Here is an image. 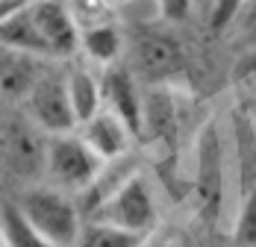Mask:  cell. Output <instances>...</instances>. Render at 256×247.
Returning <instances> with one entry per match:
<instances>
[{
	"label": "cell",
	"mask_w": 256,
	"mask_h": 247,
	"mask_svg": "<svg viewBox=\"0 0 256 247\" xmlns=\"http://www.w3.org/2000/svg\"><path fill=\"white\" fill-rule=\"evenodd\" d=\"M65 88H68V103H71L77 126L103 109L100 76L92 71V65H82V62L68 65L65 68Z\"/></svg>",
	"instance_id": "12"
},
{
	"label": "cell",
	"mask_w": 256,
	"mask_h": 247,
	"mask_svg": "<svg viewBox=\"0 0 256 247\" xmlns=\"http://www.w3.org/2000/svg\"><path fill=\"white\" fill-rule=\"evenodd\" d=\"M180 126V109L174 94L165 86H154L150 92L142 94V130L138 138H150V142H174Z\"/></svg>",
	"instance_id": "11"
},
{
	"label": "cell",
	"mask_w": 256,
	"mask_h": 247,
	"mask_svg": "<svg viewBox=\"0 0 256 247\" xmlns=\"http://www.w3.org/2000/svg\"><path fill=\"white\" fill-rule=\"evenodd\" d=\"M224 138L218 124H206L198 138V165H194V194L198 206L209 221H218L224 212Z\"/></svg>",
	"instance_id": "7"
},
{
	"label": "cell",
	"mask_w": 256,
	"mask_h": 247,
	"mask_svg": "<svg viewBox=\"0 0 256 247\" xmlns=\"http://www.w3.org/2000/svg\"><path fill=\"white\" fill-rule=\"evenodd\" d=\"M124 53V36L121 30L112 24V21H103V24H94V26H82L80 30V53L86 59V65L92 68H112L118 65Z\"/></svg>",
	"instance_id": "13"
},
{
	"label": "cell",
	"mask_w": 256,
	"mask_h": 247,
	"mask_svg": "<svg viewBox=\"0 0 256 247\" xmlns=\"http://www.w3.org/2000/svg\"><path fill=\"white\" fill-rule=\"evenodd\" d=\"M103 162L82 144L77 132H62V136H48V148H44V180L53 188L80 198L92 180L98 176Z\"/></svg>",
	"instance_id": "3"
},
{
	"label": "cell",
	"mask_w": 256,
	"mask_h": 247,
	"mask_svg": "<svg viewBox=\"0 0 256 247\" xmlns=\"http://www.w3.org/2000/svg\"><path fill=\"white\" fill-rule=\"evenodd\" d=\"M244 3H248V0H212V6H209V12H206L209 26H212V30H224V26L242 12Z\"/></svg>",
	"instance_id": "18"
},
{
	"label": "cell",
	"mask_w": 256,
	"mask_h": 247,
	"mask_svg": "<svg viewBox=\"0 0 256 247\" xmlns=\"http://www.w3.org/2000/svg\"><path fill=\"white\" fill-rule=\"evenodd\" d=\"M12 206L24 218L26 226L44 242H50L53 247H74L82 226V212L71 194L53 188L48 182H38V186L21 188Z\"/></svg>",
	"instance_id": "1"
},
{
	"label": "cell",
	"mask_w": 256,
	"mask_h": 247,
	"mask_svg": "<svg viewBox=\"0 0 256 247\" xmlns=\"http://www.w3.org/2000/svg\"><path fill=\"white\" fill-rule=\"evenodd\" d=\"M42 68H44L42 59H32V56L0 48V98L24 103V98L30 94V88L36 82V76L42 74Z\"/></svg>",
	"instance_id": "14"
},
{
	"label": "cell",
	"mask_w": 256,
	"mask_h": 247,
	"mask_svg": "<svg viewBox=\"0 0 256 247\" xmlns=\"http://www.w3.org/2000/svg\"><path fill=\"white\" fill-rule=\"evenodd\" d=\"M159 9H162V18L168 21H180L192 12V0H156Z\"/></svg>",
	"instance_id": "19"
},
{
	"label": "cell",
	"mask_w": 256,
	"mask_h": 247,
	"mask_svg": "<svg viewBox=\"0 0 256 247\" xmlns=\"http://www.w3.org/2000/svg\"><path fill=\"white\" fill-rule=\"evenodd\" d=\"M26 121L38 126L44 136H62L74 132L77 121L68 103V88H65V68H42L36 76L30 94L24 98Z\"/></svg>",
	"instance_id": "6"
},
{
	"label": "cell",
	"mask_w": 256,
	"mask_h": 247,
	"mask_svg": "<svg viewBox=\"0 0 256 247\" xmlns=\"http://www.w3.org/2000/svg\"><path fill=\"white\" fill-rule=\"evenodd\" d=\"M74 247H144V238L100 221H82Z\"/></svg>",
	"instance_id": "15"
},
{
	"label": "cell",
	"mask_w": 256,
	"mask_h": 247,
	"mask_svg": "<svg viewBox=\"0 0 256 247\" xmlns=\"http://www.w3.org/2000/svg\"><path fill=\"white\" fill-rule=\"evenodd\" d=\"M230 232H232V247H256V182L242 188Z\"/></svg>",
	"instance_id": "16"
},
{
	"label": "cell",
	"mask_w": 256,
	"mask_h": 247,
	"mask_svg": "<svg viewBox=\"0 0 256 247\" xmlns=\"http://www.w3.org/2000/svg\"><path fill=\"white\" fill-rule=\"evenodd\" d=\"M44 148L48 136L26 118H12L0 126V171L26 186L44 180Z\"/></svg>",
	"instance_id": "4"
},
{
	"label": "cell",
	"mask_w": 256,
	"mask_h": 247,
	"mask_svg": "<svg viewBox=\"0 0 256 247\" xmlns=\"http://www.w3.org/2000/svg\"><path fill=\"white\" fill-rule=\"evenodd\" d=\"M0 247H6V242H3V236H0Z\"/></svg>",
	"instance_id": "22"
},
{
	"label": "cell",
	"mask_w": 256,
	"mask_h": 247,
	"mask_svg": "<svg viewBox=\"0 0 256 247\" xmlns=\"http://www.w3.org/2000/svg\"><path fill=\"white\" fill-rule=\"evenodd\" d=\"M209 6H212V0H192V9H198V12H209Z\"/></svg>",
	"instance_id": "21"
},
{
	"label": "cell",
	"mask_w": 256,
	"mask_h": 247,
	"mask_svg": "<svg viewBox=\"0 0 256 247\" xmlns=\"http://www.w3.org/2000/svg\"><path fill=\"white\" fill-rule=\"evenodd\" d=\"M100 94H103V109L118 115L130 126V132L138 138V130H142V94H144L138 88V80L130 74L127 68L112 65L100 74Z\"/></svg>",
	"instance_id": "10"
},
{
	"label": "cell",
	"mask_w": 256,
	"mask_h": 247,
	"mask_svg": "<svg viewBox=\"0 0 256 247\" xmlns=\"http://www.w3.org/2000/svg\"><path fill=\"white\" fill-rule=\"evenodd\" d=\"M30 18L44 44L48 62H68L80 53V26L65 0H30Z\"/></svg>",
	"instance_id": "8"
},
{
	"label": "cell",
	"mask_w": 256,
	"mask_h": 247,
	"mask_svg": "<svg viewBox=\"0 0 256 247\" xmlns=\"http://www.w3.org/2000/svg\"><path fill=\"white\" fill-rule=\"evenodd\" d=\"M26 3H30V0H0V26L6 24L12 15H18Z\"/></svg>",
	"instance_id": "20"
},
{
	"label": "cell",
	"mask_w": 256,
	"mask_h": 247,
	"mask_svg": "<svg viewBox=\"0 0 256 247\" xmlns=\"http://www.w3.org/2000/svg\"><path fill=\"white\" fill-rule=\"evenodd\" d=\"M86 221H100L109 224L115 230L132 232L138 238H148L159 224V206H156V194L148 182V176L138 171L132 174L121 188H115L100 206L86 218Z\"/></svg>",
	"instance_id": "2"
},
{
	"label": "cell",
	"mask_w": 256,
	"mask_h": 247,
	"mask_svg": "<svg viewBox=\"0 0 256 247\" xmlns=\"http://www.w3.org/2000/svg\"><path fill=\"white\" fill-rule=\"evenodd\" d=\"M74 132L82 138V144L92 150L100 162H115L121 156H130L132 153V142H136L130 126L118 115H112L109 109H100L98 115H92L86 124H80Z\"/></svg>",
	"instance_id": "9"
},
{
	"label": "cell",
	"mask_w": 256,
	"mask_h": 247,
	"mask_svg": "<svg viewBox=\"0 0 256 247\" xmlns=\"http://www.w3.org/2000/svg\"><path fill=\"white\" fill-rule=\"evenodd\" d=\"M124 50L130 59L127 71L136 80H144L150 86H162L171 76H177L186 62L177 38L154 26H138L130 36V42L124 38Z\"/></svg>",
	"instance_id": "5"
},
{
	"label": "cell",
	"mask_w": 256,
	"mask_h": 247,
	"mask_svg": "<svg viewBox=\"0 0 256 247\" xmlns=\"http://www.w3.org/2000/svg\"><path fill=\"white\" fill-rule=\"evenodd\" d=\"M0 236H3L6 247H53L50 242H44L42 236H36L26 226L24 218L15 212L12 203L0 206Z\"/></svg>",
	"instance_id": "17"
}]
</instances>
